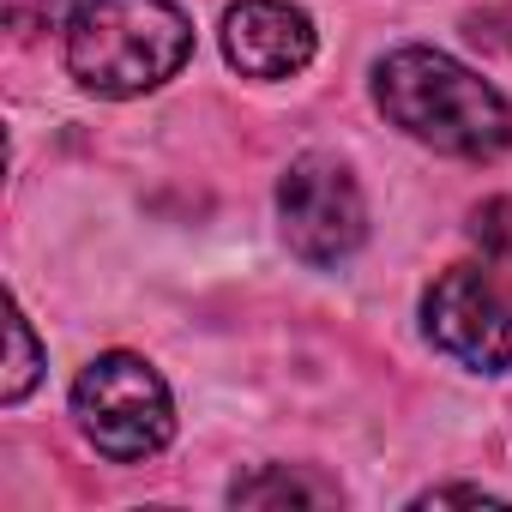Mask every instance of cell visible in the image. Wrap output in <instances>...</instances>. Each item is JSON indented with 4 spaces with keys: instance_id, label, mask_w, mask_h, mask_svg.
Listing matches in <instances>:
<instances>
[{
    "instance_id": "52a82bcc",
    "label": "cell",
    "mask_w": 512,
    "mask_h": 512,
    "mask_svg": "<svg viewBox=\"0 0 512 512\" xmlns=\"http://www.w3.org/2000/svg\"><path fill=\"white\" fill-rule=\"evenodd\" d=\"M235 506H338V482L314 476V470H284V464H266L260 476H241L229 488Z\"/></svg>"
},
{
    "instance_id": "8fae6325",
    "label": "cell",
    "mask_w": 512,
    "mask_h": 512,
    "mask_svg": "<svg viewBox=\"0 0 512 512\" xmlns=\"http://www.w3.org/2000/svg\"><path fill=\"white\" fill-rule=\"evenodd\" d=\"M446 500H464V506H494L500 494H482V488H428L416 506H446Z\"/></svg>"
},
{
    "instance_id": "9c48e42d",
    "label": "cell",
    "mask_w": 512,
    "mask_h": 512,
    "mask_svg": "<svg viewBox=\"0 0 512 512\" xmlns=\"http://www.w3.org/2000/svg\"><path fill=\"white\" fill-rule=\"evenodd\" d=\"M7 7V31L13 37H43V31H67L61 19H73V0H0Z\"/></svg>"
},
{
    "instance_id": "5b68a950",
    "label": "cell",
    "mask_w": 512,
    "mask_h": 512,
    "mask_svg": "<svg viewBox=\"0 0 512 512\" xmlns=\"http://www.w3.org/2000/svg\"><path fill=\"white\" fill-rule=\"evenodd\" d=\"M422 326L434 350L476 374H512V278L482 266H452L422 296Z\"/></svg>"
},
{
    "instance_id": "30bf717a",
    "label": "cell",
    "mask_w": 512,
    "mask_h": 512,
    "mask_svg": "<svg viewBox=\"0 0 512 512\" xmlns=\"http://www.w3.org/2000/svg\"><path fill=\"white\" fill-rule=\"evenodd\" d=\"M470 235L482 241V253L512 260V199H482V205L470 211Z\"/></svg>"
},
{
    "instance_id": "277c9868",
    "label": "cell",
    "mask_w": 512,
    "mask_h": 512,
    "mask_svg": "<svg viewBox=\"0 0 512 512\" xmlns=\"http://www.w3.org/2000/svg\"><path fill=\"white\" fill-rule=\"evenodd\" d=\"M278 223L296 260L308 266H344L350 253L368 241V205L356 175L338 157H296L278 181Z\"/></svg>"
},
{
    "instance_id": "8992f818",
    "label": "cell",
    "mask_w": 512,
    "mask_h": 512,
    "mask_svg": "<svg viewBox=\"0 0 512 512\" xmlns=\"http://www.w3.org/2000/svg\"><path fill=\"white\" fill-rule=\"evenodd\" d=\"M223 55L241 79H290L314 61V19L290 0H235L223 13Z\"/></svg>"
},
{
    "instance_id": "ba28073f",
    "label": "cell",
    "mask_w": 512,
    "mask_h": 512,
    "mask_svg": "<svg viewBox=\"0 0 512 512\" xmlns=\"http://www.w3.org/2000/svg\"><path fill=\"white\" fill-rule=\"evenodd\" d=\"M7 338H13V362H7V380H0V398L19 404V398L37 386V374H43L37 338H31V326H25V314H19V308H13V320H7Z\"/></svg>"
},
{
    "instance_id": "6da1fadb",
    "label": "cell",
    "mask_w": 512,
    "mask_h": 512,
    "mask_svg": "<svg viewBox=\"0 0 512 512\" xmlns=\"http://www.w3.org/2000/svg\"><path fill=\"white\" fill-rule=\"evenodd\" d=\"M374 103L392 127L446 157H500L512 145V103L440 49H392L374 67Z\"/></svg>"
},
{
    "instance_id": "3957f363",
    "label": "cell",
    "mask_w": 512,
    "mask_h": 512,
    "mask_svg": "<svg viewBox=\"0 0 512 512\" xmlns=\"http://www.w3.org/2000/svg\"><path fill=\"white\" fill-rule=\"evenodd\" d=\"M73 416H79V434L115 464H145L175 434V398L163 374L127 350L97 356L73 380Z\"/></svg>"
},
{
    "instance_id": "7a4b0ae2",
    "label": "cell",
    "mask_w": 512,
    "mask_h": 512,
    "mask_svg": "<svg viewBox=\"0 0 512 512\" xmlns=\"http://www.w3.org/2000/svg\"><path fill=\"white\" fill-rule=\"evenodd\" d=\"M193 55V25L175 0H73L67 67L97 97H145Z\"/></svg>"
}]
</instances>
